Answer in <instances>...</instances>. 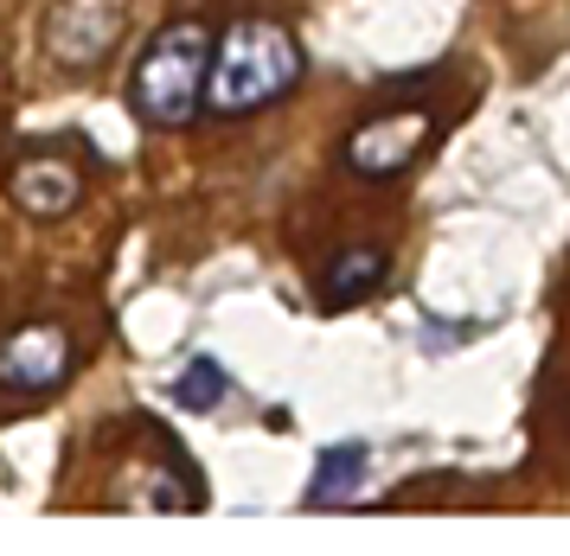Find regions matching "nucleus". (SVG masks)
Returning <instances> with one entry per match:
<instances>
[{
  "label": "nucleus",
  "instance_id": "f257e3e1",
  "mask_svg": "<svg viewBox=\"0 0 570 556\" xmlns=\"http://www.w3.org/2000/svg\"><path fill=\"white\" fill-rule=\"evenodd\" d=\"M302 39L269 13H244L212 39V64H206V109L212 116H257L269 102H283L302 83Z\"/></svg>",
  "mask_w": 570,
  "mask_h": 556
},
{
  "label": "nucleus",
  "instance_id": "f03ea898",
  "mask_svg": "<svg viewBox=\"0 0 570 556\" xmlns=\"http://www.w3.org/2000/svg\"><path fill=\"white\" fill-rule=\"evenodd\" d=\"M206 64H212V26L206 20H167L148 39V51L135 58L129 77V102L135 116L160 135L174 128H193L206 116Z\"/></svg>",
  "mask_w": 570,
  "mask_h": 556
},
{
  "label": "nucleus",
  "instance_id": "7ed1b4c3",
  "mask_svg": "<svg viewBox=\"0 0 570 556\" xmlns=\"http://www.w3.org/2000/svg\"><path fill=\"white\" fill-rule=\"evenodd\" d=\"M436 135H442V122L430 109H379V116H365L346 135L340 160H346V173H360V179H397L436 148Z\"/></svg>",
  "mask_w": 570,
  "mask_h": 556
},
{
  "label": "nucleus",
  "instance_id": "20e7f679",
  "mask_svg": "<svg viewBox=\"0 0 570 556\" xmlns=\"http://www.w3.org/2000/svg\"><path fill=\"white\" fill-rule=\"evenodd\" d=\"M71 371H78V346L52 320H27L0 339V390H13V397H46Z\"/></svg>",
  "mask_w": 570,
  "mask_h": 556
},
{
  "label": "nucleus",
  "instance_id": "39448f33",
  "mask_svg": "<svg viewBox=\"0 0 570 556\" xmlns=\"http://www.w3.org/2000/svg\"><path fill=\"white\" fill-rule=\"evenodd\" d=\"M116 39H122V0H65V7L52 13V26H46L52 58L71 64V71L104 64Z\"/></svg>",
  "mask_w": 570,
  "mask_h": 556
},
{
  "label": "nucleus",
  "instance_id": "423d86ee",
  "mask_svg": "<svg viewBox=\"0 0 570 556\" xmlns=\"http://www.w3.org/2000/svg\"><path fill=\"white\" fill-rule=\"evenodd\" d=\"M7 192H13V205L27 218H65L83 199V167L65 160V153H27L13 167V179H7Z\"/></svg>",
  "mask_w": 570,
  "mask_h": 556
},
{
  "label": "nucleus",
  "instance_id": "0eeeda50",
  "mask_svg": "<svg viewBox=\"0 0 570 556\" xmlns=\"http://www.w3.org/2000/svg\"><path fill=\"white\" fill-rule=\"evenodd\" d=\"M391 276V256L379 244H346V250L327 256V269H321V301L334 307H360L372 288H385Z\"/></svg>",
  "mask_w": 570,
  "mask_h": 556
},
{
  "label": "nucleus",
  "instance_id": "6e6552de",
  "mask_svg": "<svg viewBox=\"0 0 570 556\" xmlns=\"http://www.w3.org/2000/svg\"><path fill=\"white\" fill-rule=\"evenodd\" d=\"M365 467H372V455L353 448V441L327 448L321 467H314V480H308V506H346V499H360L365 493Z\"/></svg>",
  "mask_w": 570,
  "mask_h": 556
},
{
  "label": "nucleus",
  "instance_id": "1a4fd4ad",
  "mask_svg": "<svg viewBox=\"0 0 570 556\" xmlns=\"http://www.w3.org/2000/svg\"><path fill=\"white\" fill-rule=\"evenodd\" d=\"M174 404L180 409H218L225 404V365H218L212 353H199L180 378H174Z\"/></svg>",
  "mask_w": 570,
  "mask_h": 556
}]
</instances>
